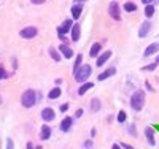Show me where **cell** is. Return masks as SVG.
I'll use <instances>...</instances> for the list:
<instances>
[{
    "label": "cell",
    "mask_w": 159,
    "mask_h": 149,
    "mask_svg": "<svg viewBox=\"0 0 159 149\" xmlns=\"http://www.w3.org/2000/svg\"><path fill=\"white\" fill-rule=\"evenodd\" d=\"M30 2L34 3V5H42V3H45L46 0H30Z\"/></svg>",
    "instance_id": "33"
},
{
    "label": "cell",
    "mask_w": 159,
    "mask_h": 149,
    "mask_svg": "<svg viewBox=\"0 0 159 149\" xmlns=\"http://www.w3.org/2000/svg\"><path fill=\"white\" fill-rule=\"evenodd\" d=\"M61 94H62V89H61L59 86H56V87H52V89L48 92V99H49V100H56V99L61 97Z\"/></svg>",
    "instance_id": "17"
},
{
    "label": "cell",
    "mask_w": 159,
    "mask_h": 149,
    "mask_svg": "<svg viewBox=\"0 0 159 149\" xmlns=\"http://www.w3.org/2000/svg\"><path fill=\"white\" fill-rule=\"evenodd\" d=\"M38 35V29L34 25H27V27H24V29L19 32V37L21 38H25V40H30V38H35Z\"/></svg>",
    "instance_id": "5"
},
{
    "label": "cell",
    "mask_w": 159,
    "mask_h": 149,
    "mask_svg": "<svg viewBox=\"0 0 159 149\" xmlns=\"http://www.w3.org/2000/svg\"><path fill=\"white\" fill-rule=\"evenodd\" d=\"M111 57V51H103V52H100L99 54V57H97V62H96V65L97 67H102V65H105L108 62V59Z\"/></svg>",
    "instance_id": "9"
},
{
    "label": "cell",
    "mask_w": 159,
    "mask_h": 149,
    "mask_svg": "<svg viewBox=\"0 0 159 149\" xmlns=\"http://www.w3.org/2000/svg\"><path fill=\"white\" fill-rule=\"evenodd\" d=\"M100 108H102V103H100L99 99H92V100H91V111H92V113H97Z\"/></svg>",
    "instance_id": "23"
},
{
    "label": "cell",
    "mask_w": 159,
    "mask_h": 149,
    "mask_svg": "<svg viewBox=\"0 0 159 149\" xmlns=\"http://www.w3.org/2000/svg\"><path fill=\"white\" fill-rule=\"evenodd\" d=\"M96 133H97V130H96V129H92V130H91V137L94 138V137H96Z\"/></svg>",
    "instance_id": "38"
},
{
    "label": "cell",
    "mask_w": 159,
    "mask_h": 149,
    "mask_svg": "<svg viewBox=\"0 0 159 149\" xmlns=\"http://www.w3.org/2000/svg\"><path fill=\"white\" fill-rule=\"evenodd\" d=\"M3 78H10V76H8L7 70L3 68V65H0V79H3Z\"/></svg>",
    "instance_id": "29"
},
{
    "label": "cell",
    "mask_w": 159,
    "mask_h": 149,
    "mask_svg": "<svg viewBox=\"0 0 159 149\" xmlns=\"http://www.w3.org/2000/svg\"><path fill=\"white\" fill-rule=\"evenodd\" d=\"M153 15H154V5H153V3H150V5L145 7V16H147V18L150 19Z\"/></svg>",
    "instance_id": "25"
},
{
    "label": "cell",
    "mask_w": 159,
    "mask_h": 149,
    "mask_svg": "<svg viewBox=\"0 0 159 149\" xmlns=\"http://www.w3.org/2000/svg\"><path fill=\"white\" fill-rule=\"evenodd\" d=\"M150 30H151V22H150V21L142 22V24H140V29H139V37H140V38H145V37L150 33Z\"/></svg>",
    "instance_id": "7"
},
{
    "label": "cell",
    "mask_w": 159,
    "mask_h": 149,
    "mask_svg": "<svg viewBox=\"0 0 159 149\" xmlns=\"http://www.w3.org/2000/svg\"><path fill=\"white\" fill-rule=\"evenodd\" d=\"M84 147H86V149H91V147H92V141H91V140L84 141Z\"/></svg>",
    "instance_id": "35"
},
{
    "label": "cell",
    "mask_w": 159,
    "mask_h": 149,
    "mask_svg": "<svg viewBox=\"0 0 159 149\" xmlns=\"http://www.w3.org/2000/svg\"><path fill=\"white\" fill-rule=\"evenodd\" d=\"M124 11L134 13V11H137V5H135L134 2H126V3H124Z\"/></svg>",
    "instance_id": "24"
},
{
    "label": "cell",
    "mask_w": 159,
    "mask_h": 149,
    "mask_svg": "<svg viewBox=\"0 0 159 149\" xmlns=\"http://www.w3.org/2000/svg\"><path fill=\"white\" fill-rule=\"evenodd\" d=\"M159 51V43H151L150 46H147V49H145L143 56L145 57H150V56H154V54H157Z\"/></svg>",
    "instance_id": "13"
},
{
    "label": "cell",
    "mask_w": 159,
    "mask_h": 149,
    "mask_svg": "<svg viewBox=\"0 0 159 149\" xmlns=\"http://www.w3.org/2000/svg\"><path fill=\"white\" fill-rule=\"evenodd\" d=\"M72 27H73V21H72V19H65V21L57 27V35H65L67 32L72 30Z\"/></svg>",
    "instance_id": "6"
},
{
    "label": "cell",
    "mask_w": 159,
    "mask_h": 149,
    "mask_svg": "<svg viewBox=\"0 0 159 149\" xmlns=\"http://www.w3.org/2000/svg\"><path fill=\"white\" fill-rule=\"evenodd\" d=\"M59 51H61V54H62L65 59H72V57H73V51H72V48H70L69 45L62 43V45L59 46Z\"/></svg>",
    "instance_id": "12"
},
{
    "label": "cell",
    "mask_w": 159,
    "mask_h": 149,
    "mask_svg": "<svg viewBox=\"0 0 159 149\" xmlns=\"http://www.w3.org/2000/svg\"><path fill=\"white\" fill-rule=\"evenodd\" d=\"M70 35H72V42L73 43H76L78 40H80V37H81V25H80L78 22L76 24H73V27H72V30H70Z\"/></svg>",
    "instance_id": "8"
},
{
    "label": "cell",
    "mask_w": 159,
    "mask_h": 149,
    "mask_svg": "<svg viewBox=\"0 0 159 149\" xmlns=\"http://www.w3.org/2000/svg\"><path fill=\"white\" fill-rule=\"evenodd\" d=\"M115 73H116V68H115V67H110V68H107L105 72H102V73L97 76V79H99V81H105V79H108L110 76H113Z\"/></svg>",
    "instance_id": "15"
},
{
    "label": "cell",
    "mask_w": 159,
    "mask_h": 149,
    "mask_svg": "<svg viewBox=\"0 0 159 149\" xmlns=\"http://www.w3.org/2000/svg\"><path fill=\"white\" fill-rule=\"evenodd\" d=\"M56 114H54V110L52 108H45V110L42 111V119L45 121V122H51V121H54Z\"/></svg>",
    "instance_id": "11"
},
{
    "label": "cell",
    "mask_w": 159,
    "mask_h": 149,
    "mask_svg": "<svg viewBox=\"0 0 159 149\" xmlns=\"http://www.w3.org/2000/svg\"><path fill=\"white\" fill-rule=\"evenodd\" d=\"M92 87H94V84L89 83V81H86V83H83L81 86H80V89H78V95H84V94H86L89 89H92Z\"/></svg>",
    "instance_id": "21"
},
{
    "label": "cell",
    "mask_w": 159,
    "mask_h": 149,
    "mask_svg": "<svg viewBox=\"0 0 159 149\" xmlns=\"http://www.w3.org/2000/svg\"><path fill=\"white\" fill-rule=\"evenodd\" d=\"M81 116H83V110L80 108V110H76V111H75V117L78 119V117H81Z\"/></svg>",
    "instance_id": "31"
},
{
    "label": "cell",
    "mask_w": 159,
    "mask_h": 149,
    "mask_svg": "<svg viewBox=\"0 0 159 149\" xmlns=\"http://www.w3.org/2000/svg\"><path fill=\"white\" fill-rule=\"evenodd\" d=\"M49 138H51V127L43 125V127H42V132H40V140L46 141V140H49Z\"/></svg>",
    "instance_id": "18"
},
{
    "label": "cell",
    "mask_w": 159,
    "mask_h": 149,
    "mask_svg": "<svg viewBox=\"0 0 159 149\" xmlns=\"http://www.w3.org/2000/svg\"><path fill=\"white\" fill-rule=\"evenodd\" d=\"M72 127H73V117H70V116L64 117L62 122H61V125H59V129H61L62 132H69Z\"/></svg>",
    "instance_id": "10"
},
{
    "label": "cell",
    "mask_w": 159,
    "mask_h": 149,
    "mask_svg": "<svg viewBox=\"0 0 159 149\" xmlns=\"http://www.w3.org/2000/svg\"><path fill=\"white\" fill-rule=\"evenodd\" d=\"M108 15L115 21H121V8H119L118 2H115V0L110 2V5H108Z\"/></svg>",
    "instance_id": "4"
},
{
    "label": "cell",
    "mask_w": 159,
    "mask_h": 149,
    "mask_svg": "<svg viewBox=\"0 0 159 149\" xmlns=\"http://www.w3.org/2000/svg\"><path fill=\"white\" fill-rule=\"evenodd\" d=\"M111 149H123V147L119 146L118 143H113V144H111Z\"/></svg>",
    "instance_id": "37"
},
{
    "label": "cell",
    "mask_w": 159,
    "mask_h": 149,
    "mask_svg": "<svg viewBox=\"0 0 159 149\" xmlns=\"http://www.w3.org/2000/svg\"><path fill=\"white\" fill-rule=\"evenodd\" d=\"M81 11H83V3H75L72 7V16H73V19H78L80 16H81Z\"/></svg>",
    "instance_id": "19"
},
{
    "label": "cell",
    "mask_w": 159,
    "mask_h": 149,
    "mask_svg": "<svg viewBox=\"0 0 159 149\" xmlns=\"http://www.w3.org/2000/svg\"><path fill=\"white\" fill-rule=\"evenodd\" d=\"M37 99H38V94L34 90V89H27L24 94H22V97H21V103L24 108H32L37 105Z\"/></svg>",
    "instance_id": "2"
},
{
    "label": "cell",
    "mask_w": 159,
    "mask_h": 149,
    "mask_svg": "<svg viewBox=\"0 0 159 149\" xmlns=\"http://www.w3.org/2000/svg\"><path fill=\"white\" fill-rule=\"evenodd\" d=\"M156 62H157V64H159V56H157V57H156Z\"/></svg>",
    "instance_id": "41"
},
{
    "label": "cell",
    "mask_w": 159,
    "mask_h": 149,
    "mask_svg": "<svg viewBox=\"0 0 159 149\" xmlns=\"http://www.w3.org/2000/svg\"><path fill=\"white\" fill-rule=\"evenodd\" d=\"M126 119H127V114H126L124 110H121V111L118 113V122H119V124H124Z\"/></svg>",
    "instance_id": "26"
},
{
    "label": "cell",
    "mask_w": 159,
    "mask_h": 149,
    "mask_svg": "<svg viewBox=\"0 0 159 149\" xmlns=\"http://www.w3.org/2000/svg\"><path fill=\"white\" fill-rule=\"evenodd\" d=\"M81 65H83V56H81V54H78V56L75 57V64H73V75L81 68Z\"/></svg>",
    "instance_id": "22"
},
{
    "label": "cell",
    "mask_w": 159,
    "mask_h": 149,
    "mask_svg": "<svg viewBox=\"0 0 159 149\" xmlns=\"http://www.w3.org/2000/svg\"><path fill=\"white\" fill-rule=\"evenodd\" d=\"M145 87H147V89H148V90H150V92H154V89H153V87H151V84H150V83H148V81H147V83H145Z\"/></svg>",
    "instance_id": "36"
},
{
    "label": "cell",
    "mask_w": 159,
    "mask_h": 149,
    "mask_svg": "<svg viewBox=\"0 0 159 149\" xmlns=\"http://www.w3.org/2000/svg\"><path fill=\"white\" fill-rule=\"evenodd\" d=\"M7 149H15V143H13V140H11V138H8V140H7Z\"/></svg>",
    "instance_id": "30"
},
{
    "label": "cell",
    "mask_w": 159,
    "mask_h": 149,
    "mask_svg": "<svg viewBox=\"0 0 159 149\" xmlns=\"http://www.w3.org/2000/svg\"><path fill=\"white\" fill-rule=\"evenodd\" d=\"M142 2H143L145 5H150V3H153V0H142Z\"/></svg>",
    "instance_id": "40"
},
{
    "label": "cell",
    "mask_w": 159,
    "mask_h": 149,
    "mask_svg": "<svg viewBox=\"0 0 159 149\" xmlns=\"http://www.w3.org/2000/svg\"><path fill=\"white\" fill-rule=\"evenodd\" d=\"M119 146H121L123 149H134V147H132L130 144H127V143H121V144H119Z\"/></svg>",
    "instance_id": "34"
},
{
    "label": "cell",
    "mask_w": 159,
    "mask_h": 149,
    "mask_svg": "<svg viewBox=\"0 0 159 149\" xmlns=\"http://www.w3.org/2000/svg\"><path fill=\"white\" fill-rule=\"evenodd\" d=\"M157 65H159L157 62H153V64H150V65H145L142 70H143V72H153V70H156V67H157Z\"/></svg>",
    "instance_id": "27"
},
{
    "label": "cell",
    "mask_w": 159,
    "mask_h": 149,
    "mask_svg": "<svg viewBox=\"0 0 159 149\" xmlns=\"http://www.w3.org/2000/svg\"><path fill=\"white\" fill-rule=\"evenodd\" d=\"M91 73H92L91 65L84 64V65H81V68L75 73V81H76V83H81V84H83V83H86V81H88V78L91 76Z\"/></svg>",
    "instance_id": "3"
},
{
    "label": "cell",
    "mask_w": 159,
    "mask_h": 149,
    "mask_svg": "<svg viewBox=\"0 0 159 149\" xmlns=\"http://www.w3.org/2000/svg\"><path fill=\"white\" fill-rule=\"evenodd\" d=\"M67 110H69V103H64V105H61V111H62V113H65Z\"/></svg>",
    "instance_id": "32"
},
{
    "label": "cell",
    "mask_w": 159,
    "mask_h": 149,
    "mask_svg": "<svg viewBox=\"0 0 159 149\" xmlns=\"http://www.w3.org/2000/svg\"><path fill=\"white\" fill-rule=\"evenodd\" d=\"M100 51H102V43H94L91 46V49H89V56L91 57H99V54H100Z\"/></svg>",
    "instance_id": "16"
},
{
    "label": "cell",
    "mask_w": 159,
    "mask_h": 149,
    "mask_svg": "<svg viewBox=\"0 0 159 149\" xmlns=\"http://www.w3.org/2000/svg\"><path fill=\"white\" fill-rule=\"evenodd\" d=\"M127 132L132 135V137H137V130H135V125H134V124H130V125L127 127Z\"/></svg>",
    "instance_id": "28"
},
{
    "label": "cell",
    "mask_w": 159,
    "mask_h": 149,
    "mask_svg": "<svg viewBox=\"0 0 159 149\" xmlns=\"http://www.w3.org/2000/svg\"><path fill=\"white\" fill-rule=\"evenodd\" d=\"M145 137H147V141L150 146H154L156 144V140H154V129L153 127H147L145 129Z\"/></svg>",
    "instance_id": "14"
},
{
    "label": "cell",
    "mask_w": 159,
    "mask_h": 149,
    "mask_svg": "<svg viewBox=\"0 0 159 149\" xmlns=\"http://www.w3.org/2000/svg\"><path fill=\"white\" fill-rule=\"evenodd\" d=\"M48 52H49V56H51V59L54 60V62H61V59H62V56H61V52H59V49H56V48H49L48 49Z\"/></svg>",
    "instance_id": "20"
},
{
    "label": "cell",
    "mask_w": 159,
    "mask_h": 149,
    "mask_svg": "<svg viewBox=\"0 0 159 149\" xmlns=\"http://www.w3.org/2000/svg\"><path fill=\"white\" fill-rule=\"evenodd\" d=\"M27 149H34V144L32 143H27ZM37 149H42V147H37Z\"/></svg>",
    "instance_id": "39"
},
{
    "label": "cell",
    "mask_w": 159,
    "mask_h": 149,
    "mask_svg": "<svg viewBox=\"0 0 159 149\" xmlns=\"http://www.w3.org/2000/svg\"><path fill=\"white\" fill-rule=\"evenodd\" d=\"M0 103H2V99H0Z\"/></svg>",
    "instance_id": "42"
},
{
    "label": "cell",
    "mask_w": 159,
    "mask_h": 149,
    "mask_svg": "<svg viewBox=\"0 0 159 149\" xmlns=\"http://www.w3.org/2000/svg\"><path fill=\"white\" fill-rule=\"evenodd\" d=\"M145 105V92L143 90H135L134 94H132V97H130V106H132V110L134 111H142V108Z\"/></svg>",
    "instance_id": "1"
}]
</instances>
